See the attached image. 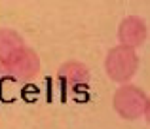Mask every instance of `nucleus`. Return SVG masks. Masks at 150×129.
<instances>
[{
  "label": "nucleus",
  "instance_id": "1",
  "mask_svg": "<svg viewBox=\"0 0 150 129\" xmlns=\"http://www.w3.org/2000/svg\"><path fill=\"white\" fill-rule=\"evenodd\" d=\"M137 68H139V57H137L135 49L124 48V46H116L108 51L105 61V70L114 82H127L135 76Z\"/></svg>",
  "mask_w": 150,
  "mask_h": 129
},
{
  "label": "nucleus",
  "instance_id": "2",
  "mask_svg": "<svg viewBox=\"0 0 150 129\" xmlns=\"http://www.w3.org/2000/svg\"><path fill=\"white\" fill-rule=\"evenodd\" d=\"M148 97L144 95V91L137 85H122L116 93H114V110L122 116L124 120H137L144 114Z\"/></svg>",
  "mask_w": 150,
  "mask_h": 129
},
{
  "label": "nucleus",
  "instance_id": "3",
  "mask_svg": "<svg viewBox=\"0 0 150 129\" xmlns=\"http://www.w3.org/2000/svg\"><path fill=\"white\" fill-rule=\"evenodd\" d=\"M8 74L17 82H30L40 70V59H38L36 51L25 48L21 53H17V57L10 61L6 65Z\"/></svg>",
  "mask_w": 150,
  "mask_h": 129
},
{
  "label": "nucleus",
  "instance_id": "4",
  "mask_svg": "<svg viewBox=\"0 0 150 129\" xmlns=\"http://www.w3.org/2000/svg\"><path fill=\"white\" fill-rule=\"evenodd\" d=\"M146 23L141 17H125L118 27V38H120L122 46L129 49H135L144 44L146 40Z\"/></svg>",
  "mask_w": 150,
  "mask_h": 129
},
{
  "label": "nucleus",
  "instance_id": "5",
  "mask_svg": "<svg viewBox=\"0 0 150 129\" xmlns=\"http://www.w3.org/2000/svg\"><path fill=\"white\" fill-rule=\"evenodd\" d=\"M57 78L67 87H80L89 82V70L78 61H69L59 68Z\"/></svg>",
  "mask_w": 150,
  "mask_h": 129
},
{
  "label": "nucleus",
  "instance_id": "6",
  "mask_svg": "<svg viewBox=\"0 0 150 129\" xmlns=\"http://www.w3.org/2000/svg\"><path fill=\"white\" fill-rule=\"evenodd\" d=\"M25 49V42L15 30L11 29H0V61L8 65L17 53Z\"/></svg>",
  "mask_w": 150,
  "mask_h": 129
},
{
  "label": "nucleus",
  "instance_id": "7",
  "mask_svg": "<svg viewBox=\"0 0 150 129\" xmlns=\"http://www.w3.org/2000/svg\"><path fill=\"white\" fill-rule=\"evenodd\" d=\"M6 76H10V74H8V68H6V65L0 61V80H4Z\"/></svg>",
  "mask_w": 150,
  "mask_h": 129
},
{
  "label": "nucleus",
  "instance_id": "8",
  "mask_svg": "<svg viewBox=\"0 0 150 129\" xmlns=\"http://www.w3.org/2000/svg\"><path fill=\"white\" fill-rule=\"evenodd\" d=\"M144 116H146V122L150 123V97H148V103H146V108H144Z\"/></svg>",
  "mask_w": 150,
  "mask_h": 129
}]
</instances>
